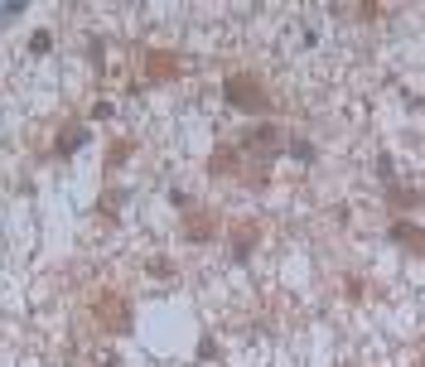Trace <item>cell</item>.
<instances>
[{"mask_svg":"<svg viewBox=\"0 0 425 367\" xmlns=\"http://www.w3.org/2000/svg\"><path fill=\"white\" fill-rule=\"evenodd\" d=\"M87 315H92V324L102 329V334H131L135 329V310L126 295H116V290H92V305H87Z\"/></svg>","mask_w":425,"mask_h":367,"instance_id":"cell-1","label":"cell"},{"mask_svg":"<svg viewBox=\"0 0 425 367\" xmlns=\"http://www.w3.org/2000/svg\"><path fill=\"white\" fill-rule=\"evenodd\" d=\"M222 97L237 111H271V92H266V82L256 73H227L222 78Z\"/></svg>","mask_w":425,"mask_h":367,"instance_id":"cell-2","label":"cell"},{"mask_svg":"<svg viewBox=\"0 0 425 367\" xmlns=\"http://www.w3.org/2000/svg\"><path fill=\"white\" fill-rule=\"evenodd\" d=\"M256 242H261V222H256V218L232 222V232H227V252H232V261H251Z\"/></svg>","mask_w":425,"mask_h":367,"instance_id":"cell-3","label":"cell"},{"mask_svg":"<svg viewBox=\"0 0 425 367\" xmlns=\"http://www.w3.org/2000/svg\"><path fill=\"white\" fill-rule=\"evenodd\" d=\"M184 73V58L174 49H145V78L150 82H174Z\"/></svg>","mask_w":425,"mask_h":367,"instance_id":"cell-4","label":"cell"},{"mask_svg":"<svg viewBox=\"0 0 425 367\" xmlns=\"http://www.w3.org/2000/svg\"><path fill=\"white\" fill-rule=\"evenodd\" d=\"M179 232H184L188 242H212V237H217V213L203 208V203H198V208H188L184 222H179Z\"/></svg>","mask_w":425,"mask_h":367,"instance_id":"cell-5","label":"cell"},{"mask_svg":"<svg viewBox=\"0 0 425 367\" xmlns=\"http://www.w3.org/2000/svg\"><path fill=\"white\" fill-rule=\"evenodd\" d=\"M208 174L212 179H232V174H246V164H242V145H217L208 155Z\"/></svg>","mask_w":425,"mask_h":367,"instance_id":"cell-6","label":"cell"},{"mask_svg":"<svg viewBox=\"0 0 425 367\" xmlns=\"http://www.w3.org/2000/svg\"><path fill=\"white\" fill-rule=\"evenodd\" d=\"M387 242H397V247H406L411 256H425V227H416V222H406V218H397V222H387Z\"/></svg>","mask_w":425,"mask_h":367,"instance_id":"cell-7","label":"cell"},{"mask_svg":"<svg viewBox=\"0 0 425 367\" xmlns=\"http://www.w3.org/2000/svg\"><path fill=\"white\" fill-rule=\"evenodd\" d=\"M276 145H280V131H276V126H251V131L242 135V150H251L256 159H271Z\"/></svg>","mask_w":425,"mask_h":367,"instance_id":"cell-8","label":"cell"},{"mask_svg":"<svg viewBox=\"0 0 425 367\" xmlns=\"http://www.w3.org/2000/svg\"><path fill=\"white\" fill-rule=\"evenodd\" d=\"M82 145H87V126H82V121H63V131L53 140V159H68L73 150H82Z\"/></svg>","mask_w":425,"mask_h":367,"instance_id":"cell-9","label":"cell"},{"mask_svg":"<svg viewBox=\"0 0 425 367\" xmlns=\"http://www.w3.org/2000/svg\"><path fill=\"white\" fill-rule=\"evenodd\" d=\"M131 155H135V140H131V135H121V140H111V145H106L102 169H106V174H116V169H121V164H126Z\"/></svg>","mask_w":425,"mask_h":367,"instance_id":"cell-10","label":"cell"},{"mask_svg":"<svg viewBox=\"0 0 425 367\" xmlns=\"http://www.w3.org/2000/svg\"><path fill=\"white\" fill-rule=\"evenodd\" d=\"M421 198H425L421 188H397V184H387V203L401 208V213H406V208H421Z\"/></svg>","mask_w":425,"mask_h":367,"instance_id":"cell-11","label":"cell"},{"mask_svg":"<svg viewBox=\"0 0 425 367\" xmlns=\"http://www.w3.org/2000/svg\"><path fill=\"white\" fill-rule=\"evenodd\" d=\"M121 203H126V188H116V193L106 188L102 198H97V213H102V218H116V208H121Z\"/></svg>","mask_w":425,"mask_h":367,"instance_id":"cell-12","label":"cell"},{"mask_svg":"<svg viewBox=\"0 0 425 367\" xmlns=\"http://www.w3.org/2000/svg\"><path fill=\"white\" fill-rule=\"evenodd\" d=\"M49 49H53V34H49V29H39V34L29 39V53H49Z\"/></svg>","mask_w":425,"mask_h":367,"instance_id":"cell-13","label":"cell"},{"mask_svg":"<svg viewBox=\"0 0 425 367\" xmlns=\"http://www.w3.org/2000/svg\"><path fill=\"white\" fill-rule=\"evenodd\" d=\"M392 174H397V159H392V155H382V159H377V179H382V184H392Z\"/></svg>","mask_w":425,"mask_h":367,"instance_id":"cell-14","label":"cell"},{"mask_svg":"<svg viewBox=\"0 0 425 367\" xmlns=\"http://www.w3.org/2000/svg\"><path fill=\"white\" fill-rule=\"evenodd\" d=\"M290 155L295 159H314V145H310V140H290Z\"/></svg>","mask_w":425,"mask_h":367,"instance_id":"cell-15","label":"cell"},{"mask_svg":"<svg viewBox=\"0 0 425 367\" xmlns=\"http://www.w3.org/2000/svg\"><path fill=\"white\" fill-rule=\"evenodd\" d=\"M198 358H203V363H212V358H217V343H212L208 334H203V339H198Z\"/></svg>","mask_w":425,"mask_h":367,"instance_id":"cell-16","label":"cell"},{"mask_svg":"<svg viewBox=\"0 0 425 367\" xmlns=\"http://www.w3.org/2000/svg\"><path fill=\"white\" fill-rule=\"evenodd\" d=\"M344 295H348V300H363V281H358V276H348V281H344Z\"/></svg>","mask_w":425,"mask_h":367,"instance_id":"cell-17","label":"cell"},{"mask_svg":"<svg viewBox=\"0 0 425 367\" xmlns=\"http://www.w3.org/2000/svg\"><path fill=\"white\" fill-rule=\"evenodd\" d=\"M150 276H174V261H150Z\"/></svg>","mask_w":425,"mask_h":367,"instance_id":"cell-18","label":"cell"},{"mask_svg":"<svg viewBox=\"0 0 425 367\" xmlns=\"http://www.w3.org/2000/svg\"><path fill=\"white\" fill-rule=\"evenodd\" d=\"M102 367H121V358H106V363Z\"/></svg>","mask_w":425,"mask_h":367,"instance_id":"cell-19","label":"cell"},{"mask_svg":"<svg viewBox=\"0 0 425 367\" xmlns=\"http://www.w3.org/2000/svg\"><path fill=\"white\" fill-rule=\"evenodd\" d=\"M416 106H425V97H416Z\"/></svg>","mask_w":425,"mask_h":367,"instance_id":"cell-20","label":"cell"},{"mask_svg":"<svg viewBox=\"0 0 425 367\" xmlns=\"http://www.w3.org/2000/svg\"><path fill=\"white\" fill-rule=\"evenodd\" d=\"M416 367H425V353H421V363H416Z\"/></svg>","mask_w":425,"mask_h":367,"instance_id":"cell-21","label":"cell"}]
</instances>
